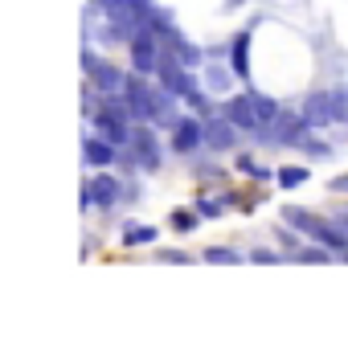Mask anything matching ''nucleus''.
<instances>
[{
	"instance_id": "393cba45",
	"label": "nucleus",
	"mask_w": 348,
	"mask_h": 352,
	"mask_svg": "<svg viewBox=\"0 0 348 352\" xmlns=\"http://www.w3.org/2000/svg\"><path fill=\"white\" fill-rule=\"evenodd\" d=\"M197 209H201V213H205V217H217V213H221V209H217V205H213V201H205V205H197Z\"/></svg>"
},
{
	"instance_id": "412c9836",
	"label": "nucleus",
	"mask_w": 348,
	"mask_h": 352,
	"mask_svg": "<svg viewBox=\"0 0 348 352\" xmlns=\"http://www.w3.org/2000/svg\"><path fill=\"white\" fill-rule=\"evenodd\" d=\"M238 168H242V173H254V176H259V180H266V176H270V173H266V168H259L254 160H238Z\"/></svg>"
},
{
	"instance_id": "a211bd4d",
	"label": "nucleus",
	"mask_w": 348,
	"mask_h": 352,
	"mask_svg": "<svg viewBox=\"0 0 348 352\" xmlns=\"http://www.w3.org/2000/svg\"><path fill=\"white\" fill-rule=\"evenodd\" d=\"M328 246H320V250H295V263H328Z\"/></svg>"
},
{
	"instance_id": "bb28decb",
	"label": "nucleus",
	"mask_w": 348,
	"mask_h": 352,
	"mask_svg": "<svg viewBox=\"0 0 348 352\" xmlns=\"http://www.w3.org/2000/svg\"><path fill=\"white\" fill-rule=\"evenodd\" d=\"M345 226H348V213H345Z\"/></svg>"
},
{
	"instance_id": "1a4fd4ad",
	"label": "nucleus",
	"mask_w": 348,
	"mask_h": 352,
	"mask_svg": "<svg viewBox=\"0 0 348 352\" xmlns=\"http://www.w3.org/2000/svg\"><path fill=\"white\" fill-rule=\"evenodd\" d=\"M83 66H87V74H90V82L98 90H107V94H115V90H123V82L127 78H119V70L111 66V62H94V54H83Z\"/></svg>"
},
{
	"instance_id": "4468645a",
	"label": "nucleus",
	"mask_w": 348,
	"mask_h": 352,
	"mask_svg": "<svg viewBox=\"0 0 348 352\" xmlns=\"http://www.w3.org/2000/svg\"><path fill=\"white\" fill-rule=\"evenodd\" d=\"M230 66H234L238 78H250V29L234 37V45H230Z\"/></svg>"
},
{
	"instance_id": "5701e85b",
	"label": "nucleus",
	"mask_w": 348,
	"mask_h": 352,
	"mask_svg": "<svg viewBox=\"0 0 348 352\" xmlns=\"http://www.w3.org/2000/svg\"><path fill=\"white\" fill-rule=\"evenodd\" d=\"M209 87H213V90L226 87V70H209Z\"/></svg>"
},
{
	"instance_id": "aec40b11",
	"label": "nucleus",
	"mask_w": 348,
	"mask_h": 352,
	"mask_svg": "<svg viewBox=\"0 0 348 352\" xmlns=\"http://www.w3.org/2000/svg\"><path fill=\"white\" fill-rule=\"evenodd\" d=\"M193 226H197V213H173V230L184 234V230H193Z\"/></svg>"
},
{
	"instance_id": "6ab92c4d",
	"label": "nucleus",
	"mask_w": 348,
	"mask_h": 352,
	"mask_svg": "<svg viewBox=\"0 0 348 352\" xmlns=\"http://www.w3.org/2000/svg\"><path fill=\"white\" fill-rule=\"evenodd\" d=\"M299 148H303L307 156H328V148H324L320 140H312V135H303V140H299Z\"/></svg>"
},
{
	"instance_id": "4be33fe9",
	"label": "nucleus",
	"mask_w": 348,
	"mask_h": 352,
	"mask_svg": "<svg viewBox=\"0 0 348 352\" xmlns=\"http://www.w3.org/2000/svg\"><path fill=\"white\" fill-rule=\"evenodd\" d=\"M160 263H188L184 250H160Z\"/></svg>"
},
{
	"instance_id": "20e7f679",
	"label": "nucleus",
	"mask_w": 348,
	"mask_h": 352,
	"mask_svg": "<svg viewBox=\"0 0 348 352\" xmlns=\"http://www.w3.org/2000/svg\"><path fill=\"white\" fill-rule=\"evenodd\" d=\"M156 78H160V87L168 90V94H176V98H188L193 90H197V82L188 78V66L176 58L173 50H164L160 54V66H156Z\"/></svg>"
},
{
	"instance_id": "7ed1b4c3",
	"label": "nucleus",
	"mask_w": 348,
	"mask_h": 352,
	"mask_svg": "<svg viewBox=\"0 0 348 352\" xmlns=\"http://www.w3.org/2000/svg\"><path fill=\"white\" fill-rule=\"evenodd\" d=\"M303 119H307V127H324V123L345 119V98H340V90H316V94H307Z\"/></svg>"
},
{
	"instance_id": "39448f33",
	"label": "nucleus",
	"mask_w": 348,
	"mask_h": 352,
	"mask_svg": "<svg viewBox=\"0 0 348 352\" xmlns=\"http://www.w3.org/2000/svg\"><path fill=\"white\" fill-rule=\"evenodd\" d=\"M94 119V135H102L107 144H131V127H127V111L123 107H102L98 115H90Z\"/></svg>"
},
{
	"instance_id": "f3484780",
	"label": "nucleus",
	"mask_w": 348,
	"mask_h": 352,
	"mask_svg": "<svg viewBox=\"0 0 348 352\" xmlns=\"http://www.w3.org/2000/svg\"><path fill=\"white\" fill-rule=\"evenodd\" d=\"M205 263H217V266H234L238 263V250H226V246H213V250H205Z\"/></svg>"
},
{
	"instance_id": "a878e982",
	"label": "nucleus",
	"mask_w": 348,
	"mask_h": 352,
	"mask_svg": "<svg viewBox=\"0 0 348 352\" xmlns=\"http://www.w3.org/2000/svg\"><path fill=\"white\" fill-rule=\"evenodd\" d=\"M328 188H332V192H348V176H340V180H332Z\"/></svg>"
},
{
	"instance_id": "423d86ee",
	"label": "nucleus",
	"mask_w": 348,
	"mask_h": 352,
	"mask_svg": "<svg viewBox=\"0 0 348 352\" xmlns=\"http://www.w3.org/2000/svg\"><path fill=\"white\" fill-rule=\"evenodd\" d=\"M123 98H127V115L131 119H152L156 115V94L144 87L140 78H127L123 82Z\"/></svg>"
},
{
	"instance_id": "6e6552de",
	"label": "nucleus",
	"mask_w": 348,
	"mask_h": 352,
	"mask_svg": "<svg viewBox=\"0 0 348 352\" xmlns=\"http://www.w3.org/2000/svg\"><path fill=\"white\" fill-rule=\"evenodd\" d=\"M115 197H119V184H115V176H90V184L83 188V209H111L115 205Z\"/></svg>"
},
{
	"instance_id": "f257e3e1",
	"label": "nucleus",
	"mask_w": 348,
	"mask_h": 352,
	"mask_svg": "<svg viewBox=\"0 0 348 352\" xmlns=\"http://www.w3.org/2000/svg\"><path fill=\"white\" fill-rule=\"evenodd\" d=\"M283 221H287L291 230H303V234H307V238H316L320 246L348 254V234H345V230H336V226H328L324 217H316V213H307V209H287V213H283Z\"/></svg>"
},
{
	"instance_id": "0eeeda50",
	"label": "nucleus",
	"mask_w": 348,
	"mask_h": 352,
	"mask_svg": "<svg viewBox=\"0 0 348 352\" xmlns=\"http://www.w3.org/2000/svg\"><path fill=\"white\" fill-rule=\"evenodd\" d=\"M131 160H140L144 168H160V148H156V131L152 127H131Z\"/></svg>"
},
{
	"instance_id": "b1692460",
	"label": "nucleus",
	"mask_w": 348,
	"mask_h": 352,
	"mask_svg": "<svg viewBox=\"0 0 348 352\" xmlns=\"http://www.w3.org/2000/svg\"><path fill=\"white\" fill-rule=\"evenodd\" d=\"M250 258H254V263H274V258H279V254H274V250H254V254H250Z\"/></svg>"
},
{
	"instance_id": "ddd939ff",
	"label": "nucleus",
	"mask_w": 348,
	"mask_h": 352,
	"mask_svg": "<svg viewBox=\"0 0 348 352\" xmlns=\"http://www.w3.org/2000/svg\"><path fill=\"white\" fill-rule=\"evenodd\" d=\"M83 160L90 168H107L115 160V144H107L102 135H90V140H83Z\"/></svg>"
},
{
	"instance_id": "9b49d317",
	"label": "nucleus",
	"mask_w": 348,
	"mask_h": 352,
	"mask_svg": "<svg viewBox=\"0 0 348 352\" xmlns=\"http://www.w3.org/2000/svg\"><path fill=\"white\" fill-rule=\"evenodd\" d=\"M205 144V123L201 119H180L173 127V148L176 152H197Z\"/></svg>"
},
{
	"instance_id": "f8f14e48",
	"label": "nucleus",
	"mask_w": 348,
	"mask_h": 352,
	"mask_svg": "<svg viewBox=\"0 0 348 352\" xmlns=\"http://www.w3.org/2000/svg\"><path fill=\"white\" fill-rule=\"evenodd\" d=\"M234 131H238V123H234L230 115H221V119L205 123V144H209L213 152H226V148L234 144Z\"/></svg>"
},
{
	"instance_id": "f03ea898",
	"label": "nucleus",
	"mask_w": 348,
	"mask_h": 352,
	"mask_svg": "<svg viewBox=\"0 0 348 352\" xmlns=\"http://www.w3.org/2000/svg\"><path fill=\"white\" fill-rule=\"evenodd\" d=\"M131 66H135V74H156V66H160V54H164V41L144 25V29H135L131 33Z\"/></svg>"
},
{
	"instance_id": "dca6fc26",
	"label": "nucleus",
	"mask_w": 348,
	"mask_h": 352,
	"mask_svg": "<svg viewBox=\"0 0 348 352\" xmlns=\"http://www.w3.org/2000/svg\"><path fill=\"white\" fill-rule=\"evenodd\" d=\"M303 180H307V168H295V164L279 168V184H283V188H299Z\"/></svg>"
},
{
	"instance_id": "9d476101",
	"label": "nucleus",
	"mask_w": 348,
	"mask_h": 352,
	"mask_svg": "<svg viewBox=\"0 0 348 352\" xmlns=\"http://www.w3.org/2000/svg\"><path fill=\"white\" fill-rule=\"evenodd\" d=\"M226 115H230L238 127H246V131H262L259 107H254V98H250V94H234V98L226 102Z\"/></svg>"
},
{
	"instance_id": "2eb2a0df",
	"label": "nucleus",
	"mask_w": 348,
	"mask_h": 352,
	"mask_svg": "<svg viewBox=\"0 0 348 352\" xmlns=\"http://www.w3.org/2000/svg\"><path fill=\"white\" fill-rule=\"evenodd\" d=\"M123 242L127 246H148V242H156V230L152 226H123Z\"/></svg>"
}]
</instances>
